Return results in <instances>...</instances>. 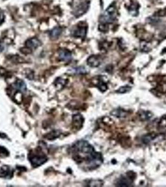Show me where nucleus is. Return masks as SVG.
Segmentation results:
<instances>
[{
    "label": "nucleus",
    "instance_id": "nucleus-1",
    "mask_svg": "<svg viewBox=\"0 0 166 187\" xmlns=\"http://www.w3.org/2000/svg\"><path fill=\"white\" fill-rule=\"evenodd\" d=\"M73 159L79 164L83 162L90 169H94L101 165L102 157L100 153L96 152L94 147L85 140H80L73 146Z\"/></svg>",
    "mask_w": 166,
    "mask_h": 187
},
{
    "label": "nucleus",
    "instance_id": "nucleus-2",
    "mask_svg": "<svg viewBox=\"0 0 166 187\" xmlns=\"http://www.w3.org/2000/svg\"><path fill=\"white\" fill-rule=\"evenodd\" d=\"M117 16V9L114 5H111L108 8L105 10L101 16L100 17L99 21L102 25L110 24L114 22Z\"/></svg>",
    "mask_w": 166,
    "mask_h": 187
},
{
    "label": "nucleus",
    "instance_id": "nucleus-3",
    "mask_svg": "<svg viewBox=\"0 0 166 187\" xmlns=\"http://www.w3.org/2000/svg\"><path fill=\"white\" fill-rule=\"evenodd\" d=\"M29 160L31 165L36 168L46 163L48 160V158L46 155L41 152V150H38L36 151V153L29 155Z\"/></svg>",
    "mask_w": 166,
    "mask_h": 187
},
{
    "label": "nucleus",
    "instance_id": "nucleus-4",
    "mask_svg": "<svg viewBox=\"0 0 166 187\" xmlns=\"http://www.w3.org/2000/svg\"><path fill=\"white\" fill-rule=\"evenodd\" d=\"M87 33V26L82 22L79 23L72 31V35L76 37L84 38Z\"/></svg>",
    "mask_w": 166,
    "mask_h": 187
},
{
    "label": "nucleus",
    "instance_id": "nucleus-5",
    "mask_svg": "<svg viewBox=\"0 0 166 187\" xmlns=\"http://www.w3.org/2000/svg\"><path fill=\"white\" fill-rule=\"evenodd\" d=\"M89 8V3L86 1L80 3L74 10L73 14L76 17H79L84 14Z\"/></svg>",
    "mask_w": 166,
    "mask_h": 187
},
{
    "label": "nucleus",
    "instance_id": "nucleus-6",
    "mask_svg": "<svg viewBox=\"0 0 166 187\" xmlns=\"http://www.w3.org/2000/svg\"><path fill=\"white\" fill-rule=\"evenodd\" d=\"M41 45V42L36 37H32L28 40L25 43V46L27 48L31 49H36Z\"/></svg>",
    "mask_w": 166,
    "mask_h": 187
},
{
    "label": "nucleus",
    "instance_id": "nucleus-7",
    "mask_svg": "<svg viewBox=\"0 0 166 187\" xmlns=\"http://www.w3.org/2000/svg\"><path fill=\"white\" fill-rule=\"evenodd\" d=\"M59 58L61 61L64 62L70 61L72 59V54L71 52L67 49H61L58 51Z\"/></svg>",
    "mask_w": 166,
    "mask_h": 187
},
{
    "label": "nucleus",
    "instance_id": "nucleus-8",
    "mask_svg": "<svg viewBox=\"0 0 166 187\" xmlns=\"http://www.w3.org/2000/svg\"><path fill=\"white\" fill-rule=\"evenodd\" d=\"M84 123V118L81 114H75L73 116V126L78 130L80 129Z\"/></svg>",
    "mask_w": 166,
    "mask_h": 187
},
{
    "label": "nucleus",
    "instance_id": "nucleus-9",
    "mask_svg": "<svg viewBox=\"0 0 166 187\" xmlns=\"http://www.w3.org/2000/svg\"><path fill=\"white\" fill-rule=\"evenodd\" d=\"M13 174V171L9 166L4 165L0 168V177L10 178L12 177Z\"/></svg>",
    "mask_w": 166,
    "mask_h": 187
},
{
    "label": "nucleus",
    "instance_id": "nucleus-10",
    "mask_svg": "<svg viewBox=\"0 0 166 187\" xmlns=\"http://www.w3.org/2000/svg\"><path fill=\"white\" fill-rule=\"evenodd\" d=\"M13 88L21 92H25L27 90L25 82L21 79H17L13 85Z\"/></svg>",
    "mask_w": 166,
    "mask_h": 187
},
{
    "label": "nucleus",
    "instance_id": "nucleus-11",
    "mask_svg": "<svg viewBox=\"0 0 166 187\" xmlns=\"http://www.w3.org/2000/svg\"><path fill=\"white\" fill-rule=\"evenodd\" d=\"M87 64L93 67H96L99 66L101 63V60L98 56L93 55L90 56L87 60Z\"/></svg>",
    "mask_w": 166,
    "mask_h": 187
},
{
    "label": "nucleus",
    "instance_id": "nucleus-12",
    "mask_svg": "<svg viewBox=\"0 0 166 187\" xmlns=\"http://www.w3.org/2000/svg\"><path fill=\"white\" fill-rule=\"evenodd\" d=\"M62 29L60 27H56L54 29H52L49 33V36L51 40H57V39L60 36V35L62 33Z\"/></svg>",
    "mask_w": 166,
    "mask_h": 187
},
{
    "label": "nucleus",
    "instance_id": "nucleus-13",
    "mask_svg": "<svg viewBox=\"0 0 166 187\" xmlns=\"http://www.w3.org/2000/svg\"><path fill=\"white\" fill-rule=\"evenodd\" d=\"M60 135H61V131L58 130H53L45 135L44 137L48 140H53L58 138Z\"/></svg>",
    "mask_w": 166,
    "mask_h": 187
},
{
    "label": "nucleus",
    "instance_id": "nucleus-14",
    "mask_svg": "<svg viewBox=\"0 0 166 187\" xmlns=\"http://www.w3.org/2000/svg\"><path fill=\"white\" fill-rule=\"evenodd\" d=\"M103 77H99V79L97 80V83L96 84L97 88L99 89L101 91L104 92L108 89V86L106 81L102 79Z\"/></svg>",
    "mask_w": 166,
    "mask_h": 187
},
{
    "label": "nucleus",
    "instance_id": "nucleus-15",
    "mask_svg": "<svg viewBox=\"0 0 166 187\" xmlns=\"http://www.w3.org/2000/svg\"><path fill=\"white\" fill-rule=\"evenodd\" d=\"M67 84V81L63 79L61 77H58L55 81V85L57 89H63L66 84Z\"/></svg>",
    "mask_w": 166,
    "mask_h": 187
},
{
    "label": "nucleus",
    "instance_id": "nucleus-16",
    "mask_svg": "<svg viewBox=\"0 0 166 187\" xmlns=\"http://www.w3.org/2000/svg\"><path fill=\"white\" fill-rule=\"evenodd\" d=\"M131 183H132L131 179H128L125 177H123L120 179V180H119L117 183V185L120 186H130Z\"/></svg>",
    "mask_w": 166,
    "mask_h": 187
},
{
    "label": "nucleus",
    "instance_id": "nucleus-17",
    "mask_svg": "<svg viewBox=\"0 0 166 187\" xmlns=\"http://www.w3.org/2000/svg\"><path fill=\"white\" fill-rule=\"evenodd\" d=\"M73 71L78 74H84L87 73L86 69L84 67H78L76 68H74L73 69Z\"/></svg>",
    "mask_w": 166,
    "mask_h": 187
},
{
    "label": "nucleus",
    "instance_id": "nucleus-18",
    "mask_svg": "<svg viewBox=\"0 0 166 187\" xmlns=\"http://www.w3.org/2000/svg\"><path fill=\"white\" fill-rule=\"evenodd\" d=\"M141 118H142L143 120H147L149 119L150 117H152V114L149 112H142L141 114Z\"/></svg>",
    "mask_w": 166,
    "mask_h": 187
},
{
    "label": "nucleus",
    "instance_id": "nucleus-19",
    "mask_svg": "<svg viewBox=\"0 0 166 187\" xmlns=\"http://www.w3.org/2000/svg\"><path fill=\"white\" fill-rule=\"evenodd\" d=\"M131 11V13L133 15H136V11H138V6L136 5V3H134L131 5V9L129 10Z\"/></svg>",
    "mask_w": 166,
    "mask_h": 187
},
{
    "label": "nucleus",
    "instance_id": "nucleus-20",
    "mask_svg": "<svg viewBox=\"0 0 166 187\" xmlns=\"http://www.w3.org/2000/svg\"><path fill=\"white\" fill-rule=\"evenodd\" d=\"M112 114H113V115L117 116V117H124V116H126V114L124 112V111L123 110L114 111L112 112Z\"/></svg>",
    "mask_w": 166,
    "mask_h": 187
},
{
    "label": "nucleus",
    "instance_id": "nucleus-21",
    "mask_svg": "<svg viewBox=\"0 0 166 187\" xmlns=\"http://www.w3.org/2000/svg\"><path fill=\"white\" fill-rule=\"evenodd\" d=\"M102 182L100 180H93L90 182V183H89L90 186H102Z\"/></svg>",
    "mask_w": 166,
    "mask_h": 187
},
{
    "label": "nucleus",
    "instance_id": "nucleus-22",
    "mask_svg": "<svg viewBox=\"0 0 166 187\" xmlns=\"http://www.w3.org/2000/svg\"><path fill=\"white\" fill-rule=\"evenodd\" d=\"M20 51L22 53V54H29L32 53V50L30 49L29 48H27V47H25V48H22L20 49Z\"/></svg>",
    "mask_w": 166,
    "mask_h": 187
},
{
    "label": "nucleus",
    "instance_id": "nucleus-23",
    "mask_svg": "<svg viewBox=\"0 0 166 187\" xmlns=\"http://www.w3.org/2000/svg\"><path fill=\"white\" fill-rule=\"evenodd\" d=\"M131 88L128 87V86H125V87H122L120 89H119V91H117L119 93H126L128 91H129L131 90Z\"/></svg>",
    "mask_w": 166,
    "mask_h": 187
},
{
    "label": "nucleus",
    "instance_id": "nucleus-24",
    "mask_svg": "<svg viewBox=\"0 0 166 187\" xmlns=\"http://www.w3.org/2000/svg\"><path fill=\"white\" fill-rule=\"evenodd\" d=\"M4 21V14L3 12L0 10V25H2Z\"/></svg>",
    "mask_w": 166,
    "mask_h": 187
},
{
    "label": "nucleus",
    "instance_id": "nucleus-25",
    "mask_svg": "<svg viewBox=\"0 0 166 187\" xmlns=\"http://www.w3.org/2000/svg\"><path fill=\"white\" fill-rule=\"evenodd\" d=\"M3 46L0 44V52H1L3 51Z\"/></svg>",
    "mask_w": 166,
    "mask_h": 187
}]
</instances>
